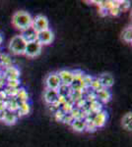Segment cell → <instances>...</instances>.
<instances>
[{
	"mask_svg": "<svg viewBox=\"0 0 132 147\" xmlns=\"http://www.w3.org/2000/svg\"><path fill=\"white\" fill-rule=\"evenodd\" d=\"M26 46H27V42L25 41L21 35H16L11 39L10 44H9V48L12 51L13 54L16 55H22L25 54Z\"/></svg>",
	"mask_w": 132,
	"mask_h": 147,
	"instance_id": "obj_2",
	"label": "cell"
},
{
	"mask_svg": "<svg viewBox=\"0 0 132 147\" xmlns=\"http://www.w3.org/2000/svg\"><path fill=\"white\" fill-rule=\"evenodd\" d=\"M20 84H21V82H20V80H19V79L18 80H6V85L9 88L18 89Z\"/></svg>",
	"mask_w": 132,
	"mask_h": 147,
	"instance_id": "obj_22",
	"label": "cell"
},
{
	"mask_svg": "<svg viewBox=\"0 0 132 147\" xmlns=\"http://www.w3.org/2000/svg\"><path fill=\"white\" fill-rule=\"evenodd\" d=\"M58 92L57 90H54V89H49L47 88V90L44 91V101L47 102V104L51 105V104L55 103L58 100Z\"/></svg>",
	"mask_w": 132,
	"mask_h": 147,
	"instance_id": "obj_12",
	"label": "cell"
},
{
	"mask_svg": "<svg viewBox=\"0 0 132 147\" xmlns=\"http://www.w3.org/2000/svg\"><path fill=\"white\" fill-rule=\"evenodd\" d=\"M120 9H119V6H114V7H112V8H110L109 10V13L110 14L111 16H118L119 14H120Z\"/></svg>",
	"mask_w": 132,
	"mask_h": 147,
	"instance_id": "obj_26",
	"label": "cell"
},
{
	"mask_svg": "<svg viewBox=\"0 0 132 147\" xmlns=\"http://www.w3.org/2000/svg\"><path fill=\"white\" fill-rule=\"evenodd\" d=\"M19 117H22V116H26L30 113V105H29L28 102H19L18 110L16 111Z\"/></svg>",
	"mask_w": 132,
	"mask_h": 147,
	"instance_id": "obj_16",
	"label": "cell"
},
{
	"mask_svg": "<svg viewBox=\"0 0 132 147\" xmlns=\"http://www.w3.org/2000/svg\"><path fill=\"white\" fill-rule=\"evenodd\" d=\"M89 104H90V106H89V110H88L89 113L97 114V113L101 112V111H103V104L98 100L93 101Z\"/></svg>",
	"mask_w": 132,
	"mask_h": 147,
	"instance_id": "obj_19",
	"label": "cell"
},
{
	"mask_svg": "<svg viewBox=\"0 0 132 147\" xmlns=\"http://www.w3.org/2000/svg\"><path fill=\"white\" fill-rule=\"evenodd\" d=\"M107 112H105V111H101V112L95 114L94 117L92 118L93 124L97 129L98 127H104L105 124L107 123Z\"/></svg>",
	"mask_w": 132,
	"mask_h": 147,
	"instance_id": "obj_9",
	"label": "cell"
},
{
	"mask_svg": "<svg viewBox=\"0 0 132 147\" xmlns=\"http://www.w3.org/2000/svg\"><path fill=\"white\" fill-rule=\"evenodd\" d=\"M3 76L6 80H18L20 77V71L14 66H10L4 69Z\"/></svg>",
	"mask_w": 132,
	"mask_h": 147,
	"instance_id": "obj_11",
	"label": "cell"
},
{
	"mask_svg": "<svg viewBox=\"0 0 132 147\" xmlns=\"http://www.w3.org/2000/svg\"><path fill=\"white\" fill-rule=\"evenodd\" d=\"M45 85H47V88L54 89V90H57L60 87L61 82L57 73L50 74V75L47 76V80H45Z\"/></svg>",
	"mask_w": 132,
	"mask_h": 147,
	"instance_id": "obj_6",
	"label": "cell"
},
{
	"mask_svg": "<svg viewBox=\"0 0 132 147\" xmlns=\"http://www.w3.org/2000/svg\"><path fill=\"white\" fill-rule=\"evenodd\" d=\"M59 79H60L61 85H65V86H71V84L74 82V76L71 71L68 70H61L57 73Z\"/></svg>",
	"mask_w": 132,
	"mask_h": 147,
	"instance_id": "obj_7",
	"label": "cell"
},
{
	"mask_svg": "<svg viewBox=\"0 0 132 147\" xmlns=\"http://www.w3.org/2000/svg\"><path fill=\"white\" fill-rule=\"evenodd\" d=\"M0 61H1V63L3 64L5 68L12 66V61H11L10 57L8 55H6V54H1V55H0Z\"/></svg>",
	"mask_w": 132,
	"mask_h": 147,
	"instance_id": "obj_23",
	"label": "cell"
},
{
	"mask_svg": "<svg viewBox=\"0 0 132 147\" xmlns=\"http://www.w3.org/2000/svg\"><path fill=\"white\" fill-rule=\"evenodd\" d=\"M16 99L18 100V102H28L29 94H28L27 90H26L25 88H19Z\"/></svg>",
	"mask_w": 132,
	"mask_h": 147,
	"instance_id": "obj_20",
	"label": "cell"
},
{
	"mask_svg": "<svg viewBox=\"0 0 132 147\" xmlns=\"http://www.w3.org/2000/svg\"><path fill=\"white\" fill-rule=\"evenodd\" d=\"M95 94H96V98H97V100L101 102V103H107L110 98H111V94H110V92L107 90V88H101L99 90L95 91Z\"/></svg>",
	"mask_w": 132,
	"mask_h": 147,
	"instance_id": "obj_10",
	"label": "cell"
},
{
	"mask_svg": "<svg viewBox=\"0 0 132 147\" xmlns=\"http://www.w3.org/2000/svg\"><path fill=\"white\" fill-rule=\"evenodd\" d=\"M75 131H84L86 127V120L83 118H79V119H75L70 125Z\"/></svg>",
	"mask_w": 132,
	"mask_h": 147,
	"instance_id": "obj_14",
	"label": "cell"
},
{
	"mask_svg": "<svg viewBox=\"0 0 132 147\" xmlns=\"http://www.w3.org/2000/svg\"><path fill=\"white\" fill-rule=\"evenodd\" d=\"M5 106H6V111L16 113V111L18 110L19 102L16 98H10L7 101H5Z\"/></svg>",
	"mask_w": 132,
	"mask_h": 147,
	"instance_id": "obj_17",
	"label": "cell"
},
{
	"mask_svg": "<svg viewBox=\"0 0 132 147\" xmlns=\"http://www.w3.org/2000/svg\"><path fill=\"white\" fill-rule=\"evenodd\" d=\"M6 111H1L0 110V121H3L4 119V116H5Z\"/></svg>",
	"mask_w": 132,
	"mask_h": 147,
	"instance_id": "obj_28",
	"label": "cell"
},
{
	"mask_svg": "<svg viewBox=\"0 0 132 147\" xmlns=\"http://www.w3.org/2000/svg\"><path fill=\"white\" fill-rule=\"evenodd\" d=\"M17 119H18V116L16 115V113L10 112V111H6L5 116H4V119H3V122L5 123L6 125H12L16 124Z\"/></svg>",
	"mask_w": 132,
	"mask_h": 147,
	"instance_id": "obj_15",
	"label": "cell"
},
{
	"mask_svg": "<svg viewBox=\"0 0 132 147\" xmlns=\"http://www.w3.org/2000/svg\"><path fill=\"white\" fill-rule=\"evenodd\" d=\"M73 121H74V119H73V117H72L70 114H65V115L63 116V118H62L61 122H62V123H64V124L71 125Z\"/></svg>",
	"mask_w": 132,
	"mask_h": 147,
	"instance_id": "obj_25",
	"label": "cell"
},
{
	"mask_svg": "<svg viewBox=\"0 0 132 147\" xmlns=\"http://www.w3.org/2000/svg\"><path fill=\"white\" fill-rule=\"evenodd\" d=\"M65 115L62 111L59 109V110H57L56 112L54 113V118H55V120L56 121H60L61 122V120H62V118H63V116Z\"/></svg>",
	"mask_w": 132,
	"mask_h": 147,
	"instance_id": "obj_27",
	"label": "cell"
},
{
	"mask_svg": "<svg viewBox=\"0 0 132 147\" xmlns=\"http://www.w3.org/2000/svg\"><path fill=\"white\" fill-rule=\"evenodd\" d=\"M98 80H100L102 86L107 89L111 87L114 84V79L110 74H103V75H101L100 77L98 78Z\"/></svg>",
	"mask_w": 132,
	"mask_h": 147,
	"instance_id": "obj_13",
	"label": "cell"
},
{
	"mask_svg": "<svg viewBox=\"0 0 132 147\" xmlns=\"http://www.w3.org/2000/svg\"><path fill=\"white\" fill-rule=\"evenodd\" d=\"M121 38L123 39L126 43H131V41H132V30H131V27L126 28L125 30L122 32Z\"/></svg>",
	"mask_w": 132,
	"mask_h": 147,
	"instance_id": "obj_21",
	"label": "cell"
},
{
	"mask_svg": "<svg viewBox=\"0 0 132 147\" xmlns=\"http://www.w3.org/2000/svg\"><path fill=\"white\" fill-rule=\"evenodd\" d=\"M121 125L126 130H130L132 129V114L131 113H127L124 115V117L122 118L121 121Z\"/></svg>",
	"mask_w": 132,
	"mask_h": 147,
	"instance_id": "obj_18",
	"label": "cell"
},
{
	"mask_svg": "<svg viewBox=\"0 0 132 147\" xmlns=\"http://www.w3.org/2000/svg\"><path fill=\"white\" fill-rule=\"evenodd\" d=\"M20 35L22 36V38L25 40L27 43H30V42H33V41H36V40H37L38 32L33 28V26H32V27L23 30Z\"/></svg>",
	"mask_w": 132,
	"mask_h": 147,
	"instance_id": "obj_8",
	"label": "cell"
},
{
	"mask_svg": "<svg viewBox=\"0 0 132 147\" xmlns=\"http://www.w3.org/2000/svg\"><path fill=\"white\" fill-rule=\"evenodd\" d=\"M42 46L40 45L37 40L33 42H30V43H27L26 50H25V55L28 57H31V58L39 56L40 54V52H42Z\"/></svg>",
	"mask_w": 132,
	"mask_h": 147,
	"instance_id": "obj_4",
	"label": "cell"
},
{
	"mask_svg": "<svg viewBox=\"0 0 132 147\" xmlns=\"http://www.w3.org/2000/svg\"><path fill=\"white\" fill-rule=\"evenodd\" d=\"M89 87H91V88L94 90V92L99 90V89H101V88H103L102 84H101L100 80L98 79H93L92 82H91L90 85H89Z\"/></svg>",
	"mask_w": 132,
	"mask_h": 147,
	"instance_id": "obj_24",
	"label": "cell"
},
{
	"mask_svg": "<svg viewBox=\"0 0 132 147\" xmlns=\"http://www.w3.org/2000/svg\"><path fill=\"white\" fill-rule=\"evenodd\" d=\"M12 24L18 30H25L33 26V18L28 12L18 11L12 17Z\"/></svg>",
	"mask_w": 132,
	"mask_h": 147,
	"instance_id": "obj_1",
	"label": "cell"
},
{
	"mask_svg": "<svg viewBox=\"0 0 132 147\" xmlns=\"http://www.w3.org/2000/svg\"><path fill=\"white\" fill-rule=\"evenodd\" d=\"M2 40H3V38H2V35L0 34V44L2 43Z\"/></svg>",
	"mask_w": 132,
	"mask_h": 147,
	"instance_id": "obj_29",
	"label": "cell"
},
{
	"mask_svg": "<svg viewBox=\"0 0 132 147\" xmlns=\"http://www.w3.org/2000/svg\"><path fill=\"white\" fill-rule=\"evenodd\" d=\"M53 32L50 30H42V32H38V36H37V41L39 42L40 45H47L50 44L53 41Z\"/></svg>",
	"mask_w": 132,
	"mask_h": 147,
	"instance_id": "obj_5",
	"label": "cell"
},
{
	"mask_svg": "<svg viewBox=\"0 0 132 147\" xmlns=\"http://www.w3.org/2000/svg\"><path fill=\"white\" fill-rule=\"evenodd\" d=\"M33 28L38 32L49 30V22L47 17H44L42 15H39L35 19H33Z\"/></svg>",
	"mask_w": 132,
	"mask_h": 147,
	"instance_id": "obj_3",
	"label": "cell"
}]
</instances>
